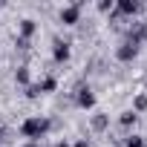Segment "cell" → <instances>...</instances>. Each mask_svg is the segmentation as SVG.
Wrapping results in <instances>:
<instances>
[{
	"label": "cell",
	"instance_id": "15",
	"mask_svg": "<svg viewBox=\"0 0 147 147\" xmlns=\"http://www.w3.org/2000/svg\"><path fill=\"white\" fill-rule=\"evenodd\" d=\"M26 98H29V101L40 98V90H38V84H29V87H26Z\"/></svg>",
	"mask_w": 147,
	"mask_h": 147
},
{
	"label": "cell",
	"instance_id": "2",
	"mask_svg": "<svg viewBox=\"0 0 147 147\" xmlns=\"http://www.w3.org/2000/svg\"><path fill=\"white\" fill-rule=\"evenodd\" d=\"M138 46H141V43L124 38V40L118 43V49H115V61H118V63H133V61L138 58Z\"/></svg>",
	"mask_w": 147,
	"mask_h": 147
},
{
	"label": "cell",
	"instance_id": "11",
	"mask_svg": "<svg viewBox=\"0 0 147 147\" xmlns=\"http://www.w3.org/2000/svg\"><path fill=\"white\" fill-rule=\"evenodd\" d=\"M136 115H141V113H147V92H136L133 95V107H130Z\"/></svg>",
	"mask_w": 147,
	"mask_h": 147
},
{
	"label": "cell",
	"instance_id": "5",
	"mask_svg": "<svg viewBox=\"0 0 147 147\" xmlns=\"http://www.w3.org/2000/svg\"><path fill=\"white\" fill-rule=\"evenodd\" d=\"M75 107H81V110H92V107H95V92H92V87H87V84H78V87H75Z\"/></svg>",
	"mask_w": 147,
	"mask_h": 147
},
{
	"label": "cell",
	"instance_id": "13",
	"mask_svg": "<svg viewBox=\"0 0 147 147\" xmlns=\"http://www.w3.org/2000/svg\"><path fill=\"white\" fill-rule=\"evenodd\" d=\"M124 147H144V136H136V133H130V136L124 138Z\"/></svg>",
	"mask_w": 147,
	"mask_h": 147
},
{
	"label": "cell",
	"instance_id": "4",
	"mask_svg": "<svg viewBox=\"0 0 147 147\" xmlns=\"http://www.w3.org/2000/svg\"><path fill=\"white\" fill-rule=\"evenodd\" d=\"M81 9H84V3H69L58 12V20L63 26H75V23H81Z\"/></svg>",
	"mask_w": 147,
	"mask_h": 147
},
{
	"label": "cell",
	"instance_id": "19",
	"mask_svg": "<svg viewBox=\"0 0 147 147\" xmlns=\"http://www.w3.org/2000/svg\"><path fill=\"white\" fill-rule=\"evenodd\" d=\"M144 147H147V136H144Z\"/></svg>",
	"mask_w": 147,
	"mask_h": 147
},
{
	"label": "cell",
	"instance_id": "18",
	"mask_svg": "<svg viewBox=\"0 0 147 147\" xmlns=\"http://www.w3.org/2000/svg\"><path fill=\"white\" fill-rule=\"evenodd\" d=\"M55 147H72V144H69V141H58Z\"/></svg>",
	"mask_w": 147,
	"mask_h": 147
},
{
	"label": "cell",
	"instance_id": "7",
	"mask_svg": "<svg viewBox=\"0 0 147 147\" xmlns=\"http://www.w3.org/2000/svg\"><path fill=\"white\" fill-rule=\"evenodd\" d=\"M35 32H38V20H32V18H23V20H20V26H18V38L29 43V40L35 38Z\"/></svg>",
	"mask_w": 147,
	"mask_h": 147
},
{
	"label": "cell",
	"instance_id": "17",
	"mask_svg": "<svg viewBox=\"0 0 147 147\" xmlns=\"http://www.w3.org/2000/svg\"><path fill=\"white\" fill-rule=\"evenodd\" d=\"M20 147H40V141H23Z\"/></svg>",
	"mask_w": 147,
	"mask_h": 147
},
{
	"label": "cell",
	"instance_id": "1",
	"mask_svg": "<svg viewBox=\"0 0 147 147\" xmlns=\"http://www.w3.org/2000/svg\"><path fill=\"white\" fill-rule=\"evenodd\" d=\"M18 130H20V136H23L26 141H40V138L52 130V118H49V115H26Z\"/></svg>",
	"mask_w": 147,
	"mask_h": 147
},
{
	"label": "cell",
	"instance_id": "10",
	"mask_svg": "<svg viewBox=\"0 0 147 147\" xmlns=\"http://www.w3.org/2000/svg\"><path fill=\"white\" fill-rule=\"evenodd\" d=\"M38 90H40V95L55 92V90H58V78H55V75H43V78L38 81Z\"/></svg>",
	"mask_w": 147,
	"mask_h": 147
},
{
	"label": "cell",
	"instance_id": "6",
	"mask_svg": "<svg viewBox=\"0 0 147 147\" xmlns=\"http://www.w3.org/2000/svg\"><path fill=\"white\" fill-rule=\"evenodd\" d=\"M69 58H72V46H69V40L55 38V43H52V61H55V63H66Z\"/></svg>",
	"mask_w": 147,
	"mask_h": 147
},
{
	"label": "cell",
	"instance_id": "9",
	"mask_svg": "<svg viewBox=\"0 0 147 147\" xmlns=\"http://www.w3.org/2000/svg\"><path fill=\"white\" fill-rule=\"evenodd\" d=\"M15 84H18V87H23V90L32 84V72H29V66H26V63H20V66L15 69Z\"/></svg>",
	"mask_w": 147,
	"mask_h": 147
},
{
	"label": "cell",
	"instance_id": "12",
	"mask_svg": "<svg viewBox=\"0 0 147 147\" xmlns=\"http://www.w3.org/2000/svg\"><path fill=\"white\" fill-rule=\"evenodd\" d=\"M136 121H138V115H136L133 110H124V113L118 115V124H121L124 130H130V127H136Z\"/></svg>",
	"mask_w": 147,
	"mask_h": 147
},
{
	"label": "cell",
	"instance_id": "3",
	"mask_svg": "<svg viewBox=\"0 0 147 147\" xmlns=\"http://www.w3.org/2000/svg\"><path fill=\"white\" fill-rule=\"evenodd\" d=\"M138 12H144V6L138 3V0H115V6H113L115 18H133Z\"/></svg>",
	"mask_w": 147,
	"mask_h": 147
},
{
	"label": "cell",
	"instance_id": "14",
	"mask_svg": "<svg viewBox=\"0 0 147 147\" xmlns=\"http://www.w3.org/2000/svg\"><path fill=\"white\" fill-rule=\"evenodd\" d=\"M113 6H115V0H98V12H104V15L107 12L113 15Z\"/></svg>",
	"mask_w": 147,
	"mask_h": 147
},
{
	"label": "cell",
	"instance_id": "16",
	"mask_svg": "<svg viewBox=\"0 0 147 147\" xmlns=\"http://www.w3.org/2000/svg\"><path fill=\"white\" fill-rule=\"evenodd\" d=\"M72 147H90V141H87V138H78V141L72 144Z\"/></svg>",
	"mask_w": 147,
	"mask_h": 147
},
{
	"label": "cell",
	"instance_id": "8",
	"mask_svg": "<svg viewBox=\"0 0 147 147\" xmlns=\"http://www.w3.org/2000/svg\"><path fill=\"white\" fill-rule=\"evenodd\" d=\"M90 130H92V133H107V130H110V115H107V113L90 115Z\"/></svg>",
	"mask_w": 147,
	"mask_h": 147
}]
</instances>
